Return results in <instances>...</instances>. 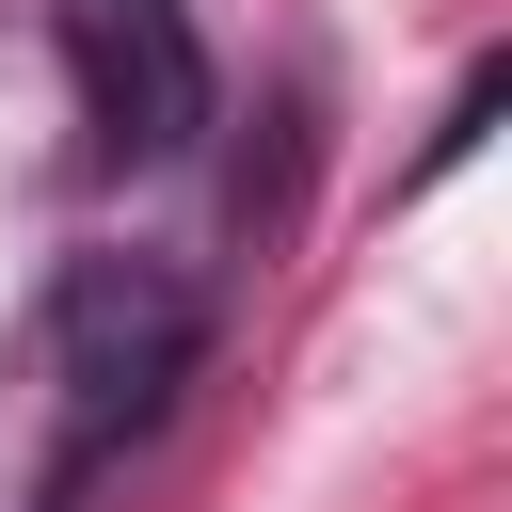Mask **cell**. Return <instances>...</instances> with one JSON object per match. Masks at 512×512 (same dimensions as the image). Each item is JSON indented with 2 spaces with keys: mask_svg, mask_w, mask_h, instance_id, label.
Returning a JSON list of instances; mask_svg holds the SVG:
<instances>
[{
  "mask_svg": "<svg viewBox=\"0 0 512 512\" xmlns=\"http://www.w3.org/2000/svg\"><path fill=\"white\" fill-rule=\"evenodd\" d=\"M192 288L176 272H144V256H80L64 272V304H48V384H64V496L192 384Z\"/></svg>",
  "mask_w": 512,
  "mask_h": 512,
  "instance_id": "1",
  "label": "cell"
},
{
  "mask_svg": "<svg viewBox=\"0 0 512 512\" xmlns=\"http://www.w3.org/2000/svg\"><path fill=\"white\" fill-rule=\"evenodd\" d=\"M64 80H80V128L112 160H176L208 128V48L176 0H64Z\"/></svg>",
  "mask_w": 512,
  "mask_h": 512,
  "instance_id": "2",
  "label": "cell"
}]
</instances>
